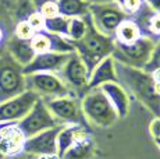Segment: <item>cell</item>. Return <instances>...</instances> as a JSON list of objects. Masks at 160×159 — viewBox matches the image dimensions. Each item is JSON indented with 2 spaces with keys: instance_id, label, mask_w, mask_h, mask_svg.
<instances>
[{
  "instance_id": "cell-31",
  "label": "cell",
  "mask_w": 160,
  "mask_h": 159,
  "mask_svg": "<svg viewBox=\"0 0 160 159\" xmlns=\"http://www.w3.org/2000/svg\"><path fill=\"white\" fill-rule=\"evenodd\" d=\"M149 133L153 140L160 138V117H153L149 124Z\"/></svg>"
},
{
  "instance_id": "cell-5",
  "label": "cell",
  "mask_w": 160,
  "mask_h": 159,
  "mask_svg": "<svg viewBox=\"0 0 160 159\" xmlns=\"http://www.w3.org/2000/svg\"><path fill=\"white\" fill-rule=\"evenodd\" d=\"M89 16L95 28L110 38H113L120 24L128 18L124 11L118 7V4L113 0L103 3H92L89 6Z\"/></svg>"
},
{
  "instance_id": "cell-35",
  "label": "cell",
  "mask_w": 160,
  "mask_h": 159,
  "mask_svg": "<svg viewBox=\"0 0 160 159\" xmlns=\"http://www.w3.org/2000/svg\"><path fill=\"white\" fill-rule=\"evenodd\" d=\"M92 4V3H103V2H109V0H87Z\"/></svg>"
},
{
  "instance_id": "cell-13",
  "label": "cell",
  "mask_w": 160,
  "mask_h": 159,
  "mask_svg": "<svg viewBox=\"0 0 160 159\" xmlns=\"http://www.w3.org/2000/svg\"><path fill=\"white\" fill-rule=\"evenodd\" d=\"M70 54L66 53H54V52H45V53H38L32 59L28 66L22 69L24 75L33 74V73H57L64 67L67 63Z\"/></svg>"
},
{
  "instance_id": "cell-39",
  "label": "cell",
  "mask_w": 160,
  "mask_h": 159,
  "mask_svg": "<svg viewBox=\"0 0 160 159\" xmlns=\"http://www.w3.org/2000/svg\"><path fill=\"white\" fill-rule=\"evenodd\" d=\"M0 159H6L4 156H3V154H2V152H0Z\"/></svg>"
},
{
  "instance_id": "cell-29",
  "label": "cell",
  "mask_w": 160,
  "mask_h": 159,
  "mask_svg": "<svg viewBox=\"0 0 160 159\" xmlns=\"http://www.w3.org/2000/svg\"><path fill=\"white\" fill-rule=\"evenodd\" d=\"M158 69H160V39H158V41L155 42V48H153V50H152L150 59L143 70H145L146 73H152Z\"/></svg>"
},
{
  "instance_id": "cell-34",
  "label": "cell",
  "mask_w": 160,
  "mask_h": 159,
  "mask_svg": "<svg viewBox=\"0 0 160 159\" xmlns=\"http://www.w3.org/2000/svg\"><path fill=\"white\" fill-rule=\"evenodd\" d=\"M33 159H61L57 154H50V155H42V156H36Z\"/></svg>"
},
{
  "instance_id": "cell-8",
  "label": "cell",
  "mask_w": 160,
  "mask_h": 159,
  "mask_svg": "<svg viewBox=\"0 0 160 159\" xmlns=\"http://www.w3.org/2000/svg\"><path fill=\"white\" fill-rule=\"evenodd\" d=\"M57 74L77 98L81 99L84 96V94L87 92L91 73H89L88 67L79 59V56L75 52L70 54L67 63L64 64V67Z\"/></svg>"
},
{
  "instance_id": "cell-32",
  "label": "cell",
  "mask_w": 160,
  "mask_h": 159,
  "mask_svg": "<svg viewBox=\"0 0 160 159\" xmlns=\"http://www.w3.org/2000/svg\"><path fill=\"white\" fill-rule=\"evenodd\" d=\"M145 3L153 13H160V0H145Z\"/></svg>"
},
{
  "instance_id": "cell-7",
  "label": "cell",
  "mask_w": 160,
  "mask_h": 159,
  "mask_svg": "<svg viewBox=\"0 0 160 159\" xmlns=\"http://www.w3.org/2000/svg\"><path fill=\"white\" fill-rule=\"evenodd\" d=\"M27 90L41 99H54L61 96H75L56 73H33L25 75Z\"/></svg>"
},
{
  "instance_id": "cell-2",
  "label": "cell",
  "mask_w": 160,
  "mask_h": 159,
  "mask_svg": "<svg viewBox=\"0 0 160 159\" xmlns=\"http://www.w3.org/2000/svg\"><path fill=\"white\" fill-rule=\"evenodd\" d=\"M85 20H87V32L79 41L72 42V45L74 52L85 63L91 73L103 59L112 56L114 50V41L113 38L103 35L95 28L89 14L85 16Z\"/></svg>"
},
{
  "instance_id": "cell-3",
  "label": "cell",
  "mask_w": 160,
  "mask_h": 159,
  "mask_svg": "<svg viewBox=\"0 0 160 159\" xmlns=\"http://www.w3.org/2000/svg\"><path fill=\"white\" fill-rule=\"evenodd\" d=\"M81 110L87 123L100 128L112 127L120 119L99 88L87 91L84 94L81 98Z\"/></svg>"
},
{
  "instance_id": "cell-18",
  "label": "cell",
  "mask_w": 160,
  "mask_h": 159,
  "mask_svg": "<svg viewBox=\"0 0 160 159\" xmlns=\"http://www.w3.org/2000/svg\"><path fill=\"white\" fill-rule=\"evenodd\" d=\"M7 53L22 69L32 62V59L36 54L33 52V49L31 48L29 41H21V39H17L15 36H13L7 42Z\"/></svg>"
},
{
  "instance_id": "cell-1",
  "label": "cell",
  "mask_w": 160,
  "mask_h": 159,
  "mask_svg": "<svg viewBox=\"0 0 160 159\" xmlns=\"http://www.w3.org/2000/svg\"><path fill=\"white\" fill-rule=\"evenodd\" d=\"M114 64L117 81L121 87L130 94V96H134L138 102L142 103L153 117H160V95L156 92L152 75L142 69H134L117 62H114Z\"/></svg>"
},
{
  "instance_id": "cell-27",
  "label": "cell",
  "mask_w": 160,
  "mask_h": 159,
  "mask_svg": "<svg viewBox=\"0 0 160 159\" xmlns=\"http://www.w3.org/2000/svg\"><path fill=\"white\" fill-rule=\"evenodd\" d=\"M35 35V31L31 28V25L27 23V20H21L20 23L15 25L14 36L21 41H31V38Z\"/></svg>"
},
{
  "instance_id": "cell-12",
  "label": "cell",
  "mask_w": 160,
  "mask_h": 159,
  "mask_svg": "<svg viewBox=\"0 0 160 159\" xmlns=\"http://www.w3.org/2000/svg\"><path fill=\"white\" fill-rule=\"evenodd\" d=\"M61 127H63V124L45 130L42 133H38L27 138L25 144H24L22 154L31 158L57 154V136L60 133Z\"/></svg>"
},
{
  "instance_id": "cell-28",
  "label": "cell",
  "mask_w": 160,
  "mask_h": 159,
  "mask_svg": "<svg viewBox=\"0 0 160 159\" xmlns=\"http://www.w3.org/2000/svg\"><path fill=\"white\" fill-rule=\"evenodd\" d=\"M25 20H27V23L31 25V28L35 31V33L45 31V21L46 20L42 17V14L39 13L38 10H33L32 13H29Z\"/></svg>"
},
{
  "instance_id": "cell-37",
  "label": "cell",
  "mask_w": 160,
  "mask_h": 159,
  "mask_svg": "<svg viewBox=\"0 0 160 159\" xmlns=\"http://www.w3.org/2000/svg\"><path fill=\"white\" fill-rule=\"evenodd\" d=\"M153 141H155V144H156V146H158V148L160 149V138H158V140H153Z\"/></svg>"
},
{
  "instance_id": "cell-36",
  "label": "cell",
  "mask_w": 160,
  "mask_h": 159,
  "mask_svg": "<svg viewBox=\"0 0 160 159\" xmlns=\"http://www.w3.org/2000/svg\"><path fill=\"white\" fill-rule=\"evenodd\" d=\"M3 38H4V33H3V29H2V27H0V42L3 41Z\"/></svg>"
},
{
  "instance_id": "cell-6",
  "label": "cell",
  "mask_w": 160,
  "mask_h": 159,
  "mask_svg": "<svg viewBox=\"0 0 160 159\" xmlns=\"http://www.w3.org/2000/svg\"><path fill=\"white\" fill-rule=\"evenodd\" d=\"M27 91L25 75L22 67L17 64L10 56L0 57V102L14 98Z\"/></svg>"
},
{
  "instance_id": "cell-30",
  "label": "cell",
  "mask_w": 160,
  "mask_h": 159,
  "mask_svg": "<svg viewBox=\"0 0 160 159\" xmlns=\"http://www.w3.org/2000/svg\"><path fill=\"white\" fill-rule=\"evenodd\" d=\"M38 11L42 14V17H43L45 20H49V18H54V17L60 16L56 0H49V2L43 3V4L38 8Z\"/></svg>"
},
{
  "instance_id": "cell-15",
  "label": "cell",
  "mask_w": 160,
  "mask_h": 159,
  "mask_svg": "<svg viewBox=\"0 0 160 159\" xmlns=\"http://www.w3.org/2000/svg\"><path fill=\"white\" fill-rule=\"evenodd\" d=\"M100 91L104 94V96L107 98V100L110 102V105L113 106V109L116 110L117 116L120 119H124L128 116L131 109V96L124 88L121 87L118 81L117 82H107L103 84L99 88Z\"/></svg>"
},
{
  "instance_id": "cell-16",
  "label": "cell",
  "mask_w": 160,
  "mask_h": 159,
  "mask_svg": "<svg viewBox=\"0 0 160 159\" xmlns=\"http://www.w3.org/2000/svg\"><path fill=\"white\" fill-rule=\"evenodd\" d=\"M107 82H117L116 64H114V60H113L112 56L103 59L102 62L91 71L87 91L100 88L103 84H107Z\"/></svg>"
},
{
  "instance_id": "cell-22",
  "label": "cell",
  "mask_w": 160,
  "mask_h": 159,
  "mask_svg": "<svg viewBox=\"0 0 160 159\" xmlns=\"http://www.w3.org/2000/svg\"><path fill=\"white\" fill-rule=\"evenodd\" d=\"M68 24H70L68 17L57 16L54 18H49V20L45 21V31L67 38L68 36Z\"/></svg>"
},
{
  "instance_id": "cell-17",
  "label": "cell",
  "mask_w": 160,
  "mask_h": 159,
  "mask_svg": "<svg viewBox=\"0 0 160 159\" xmlns=\"http://www.w3.org/2000/svg\"><path fill=\"white\" fill-rule=\"evenodd\" d=\"M87 136H91L87 126H82V124H66V126H63L57 136V155L61 158L78 140Z\"/></svg>"
},
{
  "instance_id": "cell-20",
  "label": "cell",
  "mask_w": 160,
  "mask_h": 159,
  "mask_svg": "<svg viewBox=\"0 0 160 159\" xmlns=\"http://www.w3.org/2000/svg\"><path fill=\"white\" fill-rule=\"evenodd\" d=\"M95 152H96V148H95L93 138H92V136H87L78 140L61 156V159H93Z\"/></svg>"
},
{
  "instance_id": "cell-4",
  "label": "cell",
  "mask_w": 160,
  "mask_h": 159,
  "mask_svg": "<svg viewBox=\"0 0 160 159\" xmlns=\"http://www.w3.org/2000/svg\"><path fill=\"white\" fill-rule=\"evenodd\" d=\"M155 39L149 36H141L138 41L130 45H121L114 42V50L112 57L114 62L134 69H145L155 48Z\"/></svg>"
},
{
  "instance_id": "cell-25",
  "label": "cell",
  "mask_w": 160,
  "mask_h": 159,
  "mask_svg": "<svg viewBox=\"0 0 160 159\" xmlns=\"http://www.w3.org/2000/svg\"><path fill=\"white\" fill-rule=\"evenodd\" d=\"M113 2L118 4V7L124 11L128 18L135 16L145 4V0H113Z\"/></svg>"
},
{
  "instance_id": "cell-21",
  "label": "cell",
  "mask_w": 160,
  "mask_h": 159,
  "mask_svg": "<svg viewBox=\"0 0 160 159\" xmlns=\"http://www.w3.org/2000/svg\"><path fill=\"white\" fill-rule=\"evenodd\" d=\"M58 6L60 16L75 18V17H85L89 14V6L91 3L87 0H56Z\"/></svg>"
},
{
  "instance_id": "cell-19",
  "label": "cell",
  "mask_w": 160,
  "mask_h": 159,
  "mask_svg": "<svg viewBox=\"0 0 160 159\" xmlns=\"http://www.w3.org/2000/svg\"><path fill=\"white\" fill-rule=\"evenodd\" d=\"M141 36H143V35H142L141 28L138 27V24L135 21H132L131 18H127L116 29L114 35H113V41L116 44L130 45V44H134L135 41H138Z\"/></svg>"
},
{
  "instance_id": "cell-33",
  "label": "cell",
  "mask_w": 160,
  "mask_h": 159,
  "mask_svg": "<svg viewBox=\"0 0 160 159\" xmlns=\"http://www.w3.org/2000/svg\"><path fill=\"white\" fill-rule=\"evenodd\" d=\"M29 2H31V4L33 6V8H35V10H38V8L41 7V6L43 4V3L49 2V0H29Z\"/></svg>"
},
{
  "instance_id": "cell-9",
  "label": "cell",
  "mask_w": 160,
  "mask_h": 159,
  "mask_svg": "<svg viewBox=\"0 0 160 159\" xmlns=\"http://www.w3.org/2000/svg\"><path fill=\"white\" fill-rule=\"evenodd\" d=\"M17 126L22 131L25 138H29L35 134L42 133V131L53 128L56 126H60V124L53 117V115L49 112L45 100L39 98L35 102V105L31 108V110L24 116V119H21L17 123Z\"/></svg>"
},
{
  "instance_id": "cell-23",
  "label": "cell",
  "mask_w": 160,
  "mask_h": 159,
  "mask_svg": "<svg viewBox=\"0 0 160 159\" xmlns=\"http://www.w3.org/2000/svg\"><path fill=\"white\" fill-rule=\"evenodd\" d=\"M87 32V20L85 17H75L70 18L68 24V36L67 38L71 42H77L82 38Z\"/></svg>"
},
{
  "instance_id": "cell-24",
  "label": "cell",
  "mask_w": 160,
  "mask_h": 159,
  "mask_svg": "<svg viewBox=\"0 0 160 159\" xmlns=\"http://www.w3.org/2000/svg\"><path fill=\"white\" fill-rule=\"evenodd\" d=\"M29 44H31V48L33 49V52H35L36 54L45 53V52H50V38H49V33L46 31L36 32L35 35L31 38Z\"/></svg>"
},
{
  "instance_id": "cell-38",
  "label": "cell",
  "mask_w": 160,
  "mask_h": 159,
  "mask_svg": "<svg viewBox=\"0 0 160 159\" xmlns=\"http://www.w3.org/2000/svg\"><path fill=\"white\" fill-rule=\"evenodd\" d=\"M4 126H6V124H3V123H0V130H2V128H3V127H4Z\"/></svg>"
},
{
  "instance_id": "cell-14",
  "label": "cell",
  "mask_w": 160,
  "mask_h": 159,
  "mask_svg": "<svg viewBox=\"0 0 160 159\" xmlns=\"http://www.w3.org/2000/svg\"><path fill=\"white\" fill-rule=\"evenodd\" d=\"M25 140V136L17 126V123L6 124L0 130V152L4 158L18 156L24 151Z\"/></svg>"
},
{
  "instance_id": "cell-11",
  "label": "cell",
  "mask_w": 160,
  "mask_h": 159,
  "mask_svg": "<svg viewBox=\"0 0 160 159\" xmlns=\"http://www.w3.org/2000/svg\"><path fill=\"white\" fill-rule=\"evenodd\" d=\"M38 99L39 96L35 92L27 90L20 95L10 98L4 102H0V123H18L31 110V108L35 105Z\"/></svg>"
},
{
  "instance_id": "cell-10",
  "label": "cell",
  "mask_w": 160,
  "mask_h": 159,
  "mask_svg": "<svg viewBox=\"0 0 160 159\" xmlns=\"http://www.w3.org/2000/svg\"><path fill=\"white\" fill-rule=\"evenodd\" d=\"M49 112L58 121V124H82L87 126L81 110V99L77 96H61L54 99H43Z\"/></svg>"
},
{
  "instance_id": "cell-26",
  "label": "cell",
  "mask_w": 160,
  "mask_h": 159,
  "mask_svg": "<svg viewBox=\"0 0 160 159\" xmlns=\"http://www.w3.org/2000/svg\"><path fill=\"white\" fill-rule=\"evenodd\" d=\"M143 36H149L155 41L160 39V13H153L150 16L149 21L146 24L145 32H143Z\"/></svg>"
}]
</instances>
